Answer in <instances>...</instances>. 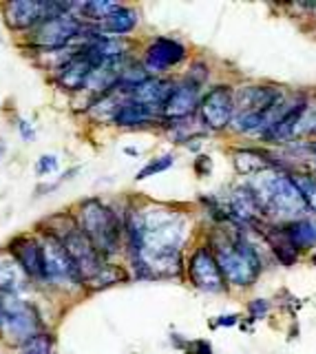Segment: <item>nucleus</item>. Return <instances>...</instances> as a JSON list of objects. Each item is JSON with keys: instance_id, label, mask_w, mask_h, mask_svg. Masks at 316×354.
<instances>
[{"instance_id": "nucleus-1", "label": "nucleus", "mask_w": 316, "mask_h": 354, "mask_svg": "<svg viewBox=\"0 0 316 354\" xmlns=\"http://www.w3.org/2000/svg\"><path fill=\"white\" fill-rule=\"evenodd\" d=\"M250 189L257 193L266 215L277 217V220H286L290 224L303 220V215L308 213V204H305L297 184L292 182V175L268 169L257 175Z\"/></svg>"}, {"instance_id": "nucleus-2", "label": "nucleus", "mask_w": 316, "mask_h": 354, "mask_svg": "<svg viewBox=\"0 0 316 354\" xmlns=\"http://www.w3.org/2000/svg\"><path fill=\"white\" fill-rule=\"evenodd\" d=\"M215 259L226 284L252 286L261 275V257L244 235L226 239L215 246Z\"/></svg>"}, {"instance_id": "nucleus-3", "label": "nucleus", "mask_w": 316, "mask_h": 354, "mask_svg": "<svg viewBox=\"0 0 316 354\" xmlns=\"http://www.w3.org/2000/svg\"><path fill=\"white\" fill-rule=\"evenodd\" d=\"M78 226L89 237V242L96 246L102 259L118 253L122 239V224L107 204H102L100 200L82 202L78 213Z\"/></svg>"}, {"instance_id": "nucleus-4", "label": "nucleus", "mask_w": 316, "mask_h": 354, "mask_svg": "<svg viewBox=\"0 0 316 354\" xmlns=\"http://www.w3.org/2000/svg\"><path fill=\"white\" fill-rule=\"evenodd\" d=\"M89 27H84V23L78 16H58L40 23L36 29H31V43L38 49L47 51H58L71 45L73 40H78L82 36H87Z\"/></svg>"}, {"instance_id": "nucleus-5", "label": "nucleus", "mask_w": 316, "mask_h": 354, "mask_svg": "<svg viewBox=\"0 0 316 354\" xmlns=\"http://www.w3.org/2000/svg\"><path fill=\"white\" fill-rule=\"evenodd\" d=\"M0 328L5 330V335L14 341L27 343L31 337H36L40 332V317L38 310L27 304V301H20L16 295H7L3 299V321H0Z\"/></svg>"}, {"instance_id": "nucleus-6", "label": "nucleus", "mask_w": 316, "mask_h": 354, "mask_svg": "<svg viewBox=\"0 0 316 354\" xmlns=\"http://www.w3.org/2000/svg\"><path fill=\"white\" fill-rule=\"evenodd\" d=\"M42 242V255H45V279L51 284H78L80 275L76 266H73L67 248L62 246L60 239L45 235L40 239Z\"/></svg>"}, {"instance_id": "nucleus-7", "label": "nucleus", "mask_w": 316, "mask_h": 354, "mask_svg": "<svg viewBox=\"0 0 316 354\" xmlns=\"http://www.w3.org/2000/svg\"><path fill=\"white\" fill-rule=\"evenodd\" d=\"M199 113L210 131H221L228 124H233L235 118V96L233 89L228 87H215L210 89L199 102Z\"/></svg>"}, {"instance_id": "nucleus-8", "label": "nucleus", "mask_w": 316, "mask_h": 354, "mask_svg": "<svg viewBox=\"0 0 316 354\" xmlns=\"http://www.w3.org/2000/svg\"><path fill=\"white\" fill-rule=\"evenodd\" d=\"M62 246L67 248V253L82 281H89L91 277H96V273L104 266L102 255L96 251V246L89 242V237L80 231V226L73 228V231L62 239Z\"/></svg>"}, {"instance_id": "nucleus-9", "label": "nucleus", "mask_w": 316, "mask_h": 354, "mask_svg": "<svg viewBox=\"0 0 316 354\" xmlns=\"http://www.w3.org/2000/svg\"><path fill=\"white\" fill-rule=\"evenodd\" d=\"M188 275H191L195 288L204 290V293H224L226 290V279L221 275L215 253L206 246L193 253L191 262H188Z\"/></svg>"}, {"instance_id": "nucleus-10", "label": "nucleus", "mask_w": 316, "mask_h": 354, "mask_svg": "<svg viewBox=\"0 0 316 354\" xmlns=\"http://www.w3.org/2000/svg\"><path fill=\"white\" fill-rule=\"evenodd\" d=\"M9 253L23 268V273L31 279H45V255H42V242L36 237H16L9 244Z\"/></svg>"}, {"instance_id": "nucleus-11", "label": "nucleus", "mask_w": 316, "mask_h": 354, "mask_svg": "<svg viewBox=\"0 0 316 354\" xmlns=\"http://www.w3.org/2000/svg\"><path fill=\"white\" fill-rule=\"evenodd\" d=\"M186 58V47L171 38H157L146 49L144 67L149 74H162V71L179 65Z\"/></svg>"}, {"instance_id": "nucleus-12", "label": "nucleus", "mask_w": 316, "mask_h": 354, "mask_svg": "<svg viewBox=\"0 0 316 354\" xmlns=\"http://www.w3.org/2000/svg\"><path fill=\"white\" fill-rule=\"evenodd\" d=\"M199 89L202 87H197L188 80H184L182 85H177L175 91L171 93V98H168V102L164 104L162 118L171 120V122L191 118L199 109V102H202V98H199Z\"/></svg>"}, {"instance_id": "nucleus-13", "label": "nucleus", "mask_w": 316, "mask_h": 354, "mask_svg": "<svg viewBox=\"0 0 316 354\" xmlns=\"http://www.w3.org/2000/svg\"><path fill=\"white\" fill-rule=\"evenodd\" d=\"M230 217L241 224H250V226H261L266 211L259 202L257 193L250 189V186H239L230 195Z\"/></svg>"}, {"instance_id": "nucleus-14", "label": "nucleus", "mask_w": 316, "mask_h": 354, "mask_svg": "<svg viewBox=\"0 0 316 354\" xmlns=\"http://www.w3.org/2000/svg\"><path fill=\"white\" fill-rule=\"evenodd\" d=\"M93 69H96L93 62L78 49L76 54L58 69V85L65 91H80L87 87V80Z\"/></svg>"}, {"instance_id": "nucleus-15", "label": "nucleus", "mask_w": 316, "mask_h": 354, "mask_svg": "<svg viewBox=\"0 0 316 354\" xmlns=\"http://www.w3.org/2000/svg\"><path fill=\"white\" fill-rule=\"evenodd\" d=\"M175 82L171 80H162V78H155L151 76L149 80L144 82V85H140L138 89H135L129 100L133 102H140L144 104V107H151L155 111H164V104L168 102V98H171V93L175 91Z\"/></svg>"}, {"instance_id": "nucleus-16", "label": "nucleus", "mask_w": 316, "mask_h": 354, "mask_svg": "<svg viewBox=\"0 0 316 354\" xmlns=\"http://www.w3.org/2000/svg\"><path fill=\"white\" fill-rule=\"evenodd\" d=\"M305 109H308V102L301 100V102H292V107L283 113L281 120L272 127L270 131H266L261 135L266 142H272V144H281V142H288L292 138H297V127L303 118Z\"/></svg>"}, {"instance_id": "nucleus-17", "label": "nucleus", "mask_w": 316, "mask_h": 354, "mask_svg": "<svg viewBox=\"0 0 316 354\" xmlns=\"http://www.w3.org/2000/svg\"><path fill=\"white\" fill-rule=\"evenodd\" d=\"M160 116H162L160 111H155L151 107H144V104H140V102L126 100L120 107L118 116H115L113 122L118 124V127H144V124L155 122Z\"/></svg>"}, {"instance_id": "nucleus-18", "label": "nucleus", "mask_w": 316, "mask_h": 354, "mask_svg": "<svg viewBox=\"0 0 316 354\" xmlns=\"http://www.w3.org/2000/svg\"><path fill=\"white\" fill-rule=\"evenodd\" d=\"M25 273L20 264L16 262V257L7 251H0V290L7 295H14L16 290L25 284Z\"/></svg>"}, {"instance_id": "nucleus-19", "label": "nucleus", "mask_w": 316, "mask_h": 354, "mask_svg": "<svg viewBox=\"0 0 316 354\" xmlns=\"http://www.w3.org/2000/svg\"><path fill=\"white\" fill-rule=\"evenodd\" d=\"M281 231L297 251H305V248H312L316 244V222L314 220H305L303 217V220L286 224Z\"/></svg>"}, {"instance_id": "nucleus-20", "label": "nucleus", "mask_w": 316, "mask_h": 354, "mask_svg": "<svg viewBox=\"0 0 316 354\" xmlns=\"http://www.w3.org/2000/svg\"><path fill=\"white\" fill-rule=\"evenodd\" d=\"M138 25V12L131 7H120L118 12L111 14L107 20L102 23V34H109L111 38H118L124 34H131Z\"/></svg>"}, {"instance_id": "nucleus-21", "label": "nucleus", "mask_w": 316, "mask_h": 354, "mask_svg": "<svg viewBox=\"0 0 316 354\" xmlns=\"http://www.w3.org/2000/svg\"><path fill=\"white\" fill-rule=\"evenodd\" d=\"M268 160L263 158L261 153L257 151H237L235 153V169L239 175H246V177H257L261 175L263 171H268Z\"/></svg>"}, {"instance_id": "nucleus-22", "label": "nucleus", "mask_w": 316, "mask_h": 354, "mask_svg": "<svg viewBox=\"0 0 316 354\" xmlns=\"http://www.w3.org/2000/svg\"><path fill=\"white\" fill-rule=\"evenodd\" d=\"M122 5L118 3H109V0H91V3H82L80 14L89 20H98V23H104L111 14L118 12Z\"/></svg>"}, {"instance_id": "nucleus-23", "label": "nucleus", "mask_w": 316, "mask_h": 354, "mask_svg": "<svg viewBox=\"0 0 316 354\" xmlns=\"http://www.w3.org/2000/svg\"><path fill=\"white\" fill-rule=\"evenodd\" d=\"M126 279V273L120 268V266H113V264H104L96 277H91L87 284H91L93 288H107V286H113V284H120V281Z\"/></svg>"}, {"instance_id": "nucleus-24", "label": "nucleus", "mask_w": 316, "mask_h": 354, "mask_svg": "<svg viewBox=\"0 0 316 354\" xmlns=\"http://www.w3.org/2000/svg\"><path fill=\"white\" fill-rule=\"evenodd\" d=\"M292 182L297 184V189L301 191L305 204H308V211L316 213V175L297 173L292 175Z\"/></svg>"}, {"instance_id": "nucleus-25", "label": "nucleus", "mask_w": 316, "mask_h": 354, "mask_svg": "<svg viewBox=\"0 0 316 354\" xmlns=\"http://www.w3.org/2000/svg\"><path fill=\"white\" fill-rule=\"evenodd\" d=\"M20 354H54V337L49 332H38L27 343H23V352Z\"/></svg>"}, {"instance_id": "nucleus-26", "label": "nucleus", "mask_w": 316, "mask_h": 354, "mask_svg": "<svg viewBox=\"0 0 316 354\" xmlns=\"http://www.w3.org/2000/svg\"><path fill=\"white\" fill-rule=\"evenodd\" d=\"M173 155H162V158H157V160H153V162H149L144 166V169L135 175V180L138 182H142V180H146V177H153V175H157V173H164V171H168L173 166Z\"/></svg>"}, {"instance_id": "nucleus-27", "label": "nucleus", "mask_w": 316, "mask_h": 354, "mask_svg": "<svg viewBox=\"0 0 316 354\" xmlns=\"http://www.w3.org/2000/svg\"><path fill=\"white\" fill-rule=\"evenodd\" d=\"M297 135H305V138H308V135H316V107H310L308 104V109H305L297 127Z\"/></svg>"}, {"instance_id": "nucleus-28", "label": "nucleus", "mask_w": 316, "mask_h": 354, "mask_svg": "<svg viewBox=\"0 0 316 354\" xmlns=\"http://www.w3.org/2000/svg\"><path fill=\"white\" fill-rule=\"evenodd\" d=\"M58 166H60V162H58L56 155H40L38 162H36V173L38 175H49V173L58 171Z\"/></svg>"}, {"instance_id": "nucleus-29", "label": "nucleus", "mask_w": 316, "mask_h": 354, "mask_svg": "<svg viewBox=\"0 0 316 354\" xmlns=\"http://www.w3.org/2000/svg\"><path fill=\"white\" fill-rule=\"evenodd\" d=\"M18 131H20V138H23L25 142H34L36 131H34V127H31V122H27V120H18Z\"/></svg>"}, {"instance_id": "nucleus-30", "label": "nucleus", "mask_w": 316, "mask_h": 354, "mask_svg": "<svg viewBox=\"0 0 316 354\" xmlns=\"http://www.w3.org/2000/svg\"><path fill=\"white\" fill-rule=\"evenodd\" d=\"M268 301H263V299H257V301H252L250 304V312H252V319H261L263 315L268 312Z\"/></svg>"}, {"instance_id": "nucleus-31", "label": "nucleus", "mask_w": 316, "mask_h": 354, "mask_svg": "<svg viewBox=\"0 0 316 354\" xmlns=\"http://www.w3.org/2000/svg\"><path fill=\"white\" fill-rule=\"evenodd\" d=\"M188 354H213L208 341H195L193 346H188Z\"/></svg>"}, {"instance_id": "nucleus-32", "label": "nucleus", "mask_w": 316, "mask_h": 354, "mask_svg": "<svg viewBox=\"0 0 316 354\" xmlns=\"http://www.w3.org/2000/svg\"><path fill=\"white\" fill-rule=\"evenodd\" d=\"M237 315H230V317H219V321H217V326H235L237 324Z\"/></svg>"}, {"instance_id": "nucleus-33", "label": "nucleus", "mask_w": 316, "mask_h": 354, "mask_svg": "<svg viewBox=\"0 0 316 354\" xmlns=\"http://www.w3.org/2000/svg\"><path fill=\"white\" fill-rule=\"evenodd\" d=\"M5 151H7V147H5V142L0 140V160H3V155H5Z\"/></svg>"}, {"instance_id": "nucleus-34", "label": "nucleus", "mask_w": 316, "mask_h": 354, "mask_svg": "<svg viewBox=\"0 0 316 354\" xmlns=\"http://www.w3.org/2000/svg\"><path fill=\"white\" fill-rule=\"evenodd\" d=\"M303 7H308V9H312V12H314V16H316V3H308V5H303Z\"/></svg>"}, {"instance_id": "nucleus-35", "label": "nucleus", "mask_w": 316, "mask_h": 354, "mask_svg": "<svg viewBox=\"0 0 316 354\" xmlns=\"http://www.w3.org/2000/svg\"><path fill=\"white\" fill-rule=\"evenodd\" d=\"M124 153H129V155H138V151H135V149H124Z\"/></svg>"}, {"instance_id": "nucleus-36", "label": "nucleus", "mask_w": 316, "mask_h": 354, "mask_svg": "<svg viewBox=\"0 0 316 354\" xmlns=\"http://www.w3.org/2000/svg\"><path fill=\"white\" fill-rule=\"evenodd\" d=\"M0 321H3V299H0Z\"/></svg>"}, {"instance_id": "nucleus-37", "label": "nucleus", "mask_w": 316, "mask_h": 354, "mask_svg": "<svg viewBox=\"0 0 316 354\" xmlns=\"http://www.w3.org/2000/svg\"><path fill=\"white\" fill-rule=\"evenodd\" d=\"M314 264H316V257H314Z\"/></svg>"}]
</instances>
